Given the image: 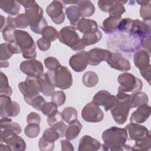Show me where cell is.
Wrapping results in <instances>:
<instances>
[{"instance_id":"cell-58","label":"cell","mask_w":151,"mask_h":151,"mask_svg":"<svg viewBox=\"0 0 151 151\" xmlns=\"http://www.w3.org/2000/svg\"><path fill=\"white\" fill-rule=\"evenodd\" d=\"M142 46L150 53V36L145 38L142 41Z\"/></svg>"},{"instance_id":"cell-4","label":"cell","mask_w":151,"mask_h":151,"mask_svg":"<svg viewBox=\"0 0 151 151\" xmlns=\"http://www.w3.org/2000/svg\"><path fill=\"white\" fill-rule=\"evenodd\" d=\"M25 14L30 22V28L35 34H41L47 26V22L43 17V9L36 2L34 5L25 9Z\"/></svg>"},{"instance_id":"cell-44","label":"cell","mask_w":151,"mask_h":151,"mask_svg":"<svg viewBox=\"0 0 151 151\" xmlns=\"http://www.w3.org/2000/svg\"><path fill=\"white\" fill-rule=\"evenodd\" d=\"M58 106L53 102H46L41 107V111L42 113L47 116V117H50L58 112L57 110Z\"/></svg>"},{"instance_id":"cell-56","label":"cell","mask_w":151,"mask_h":151,"mask_svg":"<svg viewBox=\"0 0 151 151\" xmlns=\"http://www.w3.org/2000/svg\"><path fill=\"white\" fill-rule=\"evenodd\" d=\"M61 150L63 151H73L74 150V147L73 145L70 142L69 140H62L61 141Z\"/></svg>"},{"instance_id":"cell-33","label":"cell","mask_w":151,"mask_h":151,"mask_svg":"<svg viewBox=\"0 0 151 151\" xmlns=\"http://www.w3.org/2000/svg\"><path fill=\"white\" fill-rule=\"evenodd\" d=\"M102 38V33L99 29L96 31L90 32L83 34L81 41L86 47L97 43Z\"/></svg>"},{"instance_id":"cell-3","label":"cell","mask_w":151,"mask_h":151,"mask_svg":"<svg viewBox=\"0 0 151 151\" xmlns=\"http://www.w3.org/2000/svg\"><path fill=\"white\" fill-rule=\"evenodd\" d=\"M14 34L15 41L19 46L23 57L29 60L34 59L37 57L36 45L30 34L21 29H16Z\"/></svg>"},{"instance_id":"cell-42","label":"cell","mask_w":151,"mask_h":151,"mask_svg":"<svg viewBox=\"0 0 151 151\" xmlns=\"http://www.w3.org/2000/svg\"><path fill=\"white\" fill-rule=\"evenodd\" d=\"M14 24L17 28L24 29L30 25L29 19L25 14H20L14 17Z\"/></svg>"},{"instance_id":"cell-8","label":"cell","mask_w":151,"mask_h":151,"mask_svg":"<svg viewBox=\"0 0 151 151\" xmlns=\"http://www.w3.org/2000/svg\"><path fill=\"white\" fill-rule=\"evenodd\" d=\"M52 71L55 87L61 90H66L72 86V75L67 67L61 65L57 70Z\"/></svg>"},{"instance_id":"cell-52","label":"cell","mask_w":151,"mask_h":151,"mask_svg":"<svg viewBox=\"0 0 151 151\" xmlns=\"http://www.w3.org/2000/svg\"><path fill=\"white\" fill-rule=\"evenodd\" d=\"M67 126H68L66 125V124H65L63 121H60L51 127L54 128L59 133L60 137H63L65 136V133L67 128Z\"/></svg>"},{"instance_id":"cell-53","label":"cell","mask_w":151,"mask_h":151,"mask_svg":"<svg viewBox=\"0 0 151 151\" xmlns=\"http://www.w3.org/2000/svg\"><path fill=\"white\" fill-rule=\"evenodd\" d=\"M47 120V123H48V125L50 127H52L55 124L57 123L58 122L63 120L62 115H61V113L60 111H58L54 115L50 116V117H48Z\"/></svg>"},{"instance_id":"cell-61","label":"cell","mask_w":151,"mask_h":151,"mask_svg":"<svg viewBox=\"0 0 151 151\" xmlns=\"http://www.w3.org/2000/svg\"><path fill=\"white\" fill-rule=\"evenodd\" d=\"M1 31L2 30V29L4 28V24H6V21H5V18L2 16V15H1Z\"/></svg>"},{"instance_id":"cell-26","label":"cell","mask_w":151,"mask_h":151,"mask_svg":"<svg viewBox=\"0 0 151 151\" xmlns=\"http://www.w3.org/2000/svg\"><path fill=\"white\" fill-rule=\"evenodd\" d=\"M6 24L1 31L4 40L8 42H15V31L17 28L14 24V18L8 16L6 19Z\"/></svg>"},{"instance_id":"cell-18","label":"cell","mask_w":151,"mask_h":151,"mask_svg":"<svg viewBox=\"0 0 151 151\" xmlns=\"http://www.w3.org/2000/svg\"><path fill=\"white\" fill-rule=\"evenodd\" d=\"M111 52L100 48H94L87 51L88 64L97 65L103 61H106L110 56Z\"/></svg>"},{"instance_id":"cell-47","label":"cell","mask_w":151,"mask_h":151,"mask_svg":"<svg viewBox=\"0 0 151 151\" xmlns=\"http://www.w3.org/2000/svg\"><path fill=\"white\" fill-rule=\"evenodd\" d=\"M51 101L56 104L58 106L63 105L66 100V96L63 91H57L51 95Z\"/></svg>"},{"instance_id":"cell-20","label":"cell","mask_w":151,"mask_h":151,"mask_svg":"<svg viewBox=\"0 0 151 151\" xmlns=\"http://www.w3.org/2000/svg\"><path fill=\"white\" fill-rule=\"evenodd\" d=\"M134 36L142 38V41L145 38L150 36V24L146 21H141L139 19L133 20L130 32Z\"/></svg>"},{"instance_id":"cell-5","label":"cell","mask_w":151,"mask_h":151,"mask_svg":"<svg viewBox=\"0 0 151 151\" xmlns=\"http://www.w3.org/2000/svg\"><path fill=\"white\" fill-rule=\"evenodd\" d=\"M76 28L72 26L64 27L59 32V41L63 44L69 47L74 51L83 50L86 46L76 31Z\"/></svg>"},{"instance_id":"cell-10","label":"cell","mask_w":151,"mask_h":151,"mask_svg":"<svg viewBox=\"0 0 151 151\" xmlns=\"http://www.w3.org/2000/svg\"><path fill=\"white\" fill-rule=\"evenodd\" d=\"M81 117L87 122L98 123L103 120L104 113L98 105L91 101L83 107L81 111Z\"/></svg>"},{"instance_id":"cell-34","label":"cell","mask_w":151,"mask_h":151,"mask_svg":"<svg viewBox=\"0 0 151 151\" xmlns=\"http://www.w3.org/2000/svg\"><path fill=\"white\" fill-rule=\"evenodd\" d=\"M130 95L131 108L137 107L142 104L148 103V96L144 92L139 91L134 94H131Z\"/></svg>"},{"instance_id":"cell-21","label":"cell","mask_w":151,"mask_h":151,"mask_svg":"<svg viewBox=\"0 0 151 151\" xmlns=\"http://www.w3.org/2000/svg\"><path fill=\"white\" fill-rule=\"evenodd\" d=\"M0 136L11 134H19L21 132V126L17 122H12L9 117L1 118Z\"/></svg>"},{"instance_id":"cell-54","label":"cell","mask_w":151,"mask_h":151,"mask_svg":"<svg viewBox=\"0 0 151 151\" xmlns=\"http://www.w3.org/2000/svg\"><path fill=\"white\" fill-rule=\"evenodd\" d=\"M113 1H99L97 5L101 11L104 12H108L110 6L113 5Z\"/></svg>"},{"instance_id":"cell-1","label":"cell","mask_w":151,"mask_h":151,"mask_svg":"<svg viewBox=\"0 0 151 151\" xmlns=\"http://www.w3.org/2000/svg\"><path fill=\"white\" fill-rule=\"evenodd\" d=\"M101 137L104 150H132L130 146L125 144L128 139L125 128L111 127L103 132Z\"/></svg>"},{"instance_id":"cell-35","label":"cell","mask_w":151,"mask_h":151,"mask_svg":"<svg viewBox=\"0 0 151 151\" xmlns=\"http://www.w3.org/2000/svg\"><path fill=\"white\" fill-rule=\"evenodd\" d=\"M140 5V16L144 21L150 22L151 18V5L150 1H136Z\"/></svg>"},{"instance_id":"cell-27","label":"cell","mask_w":151,"mask_h":151,"mask_svg":"<svg viewBox=\"0 0 151 151\" xmlns=\"http://www.w3.org/2000/svg\"><path fill=\"white\" fill-rule=\"evenodd\" d=\"M76 29H78L81 33L85 34L97 31L98 25L96 21L94 20L81 18L78 21Z\"/></svg>"},{"instance_id":"cell-25","label":"cell","mask_w":151,"mask_h":151,"mask_svg":"<svg viewBox=\"0 0 151 151\" xmlns=\"http://www.w3.org/2000/svg\"><path fill=\"white\" fill-rule=\"evenodd\" d=\"M0 52L1 61H6L9 59L13 54L21 53V51L15 41L13 42H5L1 44Z\"/></svg>"},{"instance_id":"cell-2","label":"cell","mask_w":151,"mask_h":151,"mask_svg":"<svg viewBox=\"0 0 151 151\" xmlns=\"http://www.w3.org/2000/svg\"><path fill=\"white\" fill-rule=\"evenodd\" d=\"M116 97V104L110 110V111L116 123L122 125L127 121L129 111L132 109L131 95L122 92H118Z\"/></svg>"},{"instance_id":"cell-43","label":"cell","mask_w":151,"mask_h":151,"mask_svg":"<svg viewBox=\"0 0 151 151\" xmlns=\"http://www.w3.org/2000/svg\"><path fill=\"white\" fill-rule=\"evenodd\" d=\"M40 127L38 124L29 123L25 127L24 133L25 135L29 138H35L40 133Z\"/></svg>"},{"instance_id":"cell-22","label":"cell","mask_w":151,"mask_h":151,"mask_svg":"<svg viewBox=\"0 0 151 151\" xmlns=\"http://www.w3.org/2000/svg\"><path fill=\"white\" fill-rule=\"evenodd\" d=\"M150 113V106L147 104H142L137 107V110L131 114L130 117V122L138 124L143 123L149 119Z\"/></svg>"},{"instance_id":"cell-60","label":"cell","mask_w":151,"mask_h":151,"mask_svg":"<svg viewBox=\"0 0 151 151\" xmlns=\"http://www.w3.org/2000/svg\"><path fill=\"white\" fill-rule=\"evenodd\" d=\"M0 150H8V151H11V149H9V147L5 145V143L3 144L2 143H1V145H0Z\"/></svg>"},{"instance_id":"cell-62","label":"cell","mask_w":151,"mask_h":151,"mask_svg":"<svg viewBox=\"0 0 151 151\" xmlns=\"http://www.w3.org/2000/svg\"><path fill=\"white\" fill-rule=\"evenodd\" d=\"M9 63L6 61H1V67H8Z\"/></svg>"},{"instance_id":"cell-19","label":"cell","mask_w":151,"mask_h":151,"mask_svg":"<svg viewBox=\"0 0 151 151\" xmlns=\"http://www.w3.org/2000/svg\"><path fill=\"white\" fill-rule=\"evenodd\" d=\"M69 64L76 72H82L88 64L87 51H82L72 55L69 60Z\"/></svg>"},{"instance_id":"cell-36","label":"cell","mask_w":151,"mask_h":151,"mask_svg":"<svg viewBox=\"0 0 151 151\" xmlns=\"http://www.w3.org/2000/svg\"><path fill=\"white\" fill-rule=\"evenodd\" d=\"M82 81L85 86L91 88L97 85L99 82V77L96 73L88 71L83 74Z\"/></svg>"},{"instance_id":"cell-14","label":"cell","mask_w":151,"mask_h":151,"mask_svg":"<svg viewBox=\"0 0 151 151\" xmlns=\"http://www.w3.org/2000/svg\"><path fill=\"white\" fill-rule=\"evenodd\" d=\"M125 129L127 132L129 140L139 141L150 134L145 126L138 123H130L125 126Z\"/></svg>"},{"instance_id":"cell-49","label":"cell","mask_w":151,"mask_h":151,"mask_svg":"<svg viewBox=\"0 0 151 151\" xmlns=\"http://www.w3.org/2000/svg\"><path fill=\"white\" fill-rule=\"evenodd\" d=\"M45 103H46V101L44 98L41 95L38 94L35 96L34 97H33L31 100L28 104L31 106L35 109L41 111V107H42V106Z\"/></svg>"},{"instance_id":"cell-23","label":"cell","mask_w":151,"mask_h":151,"mask_svg":"<svg viewBox=\"0 0 151 151\" xmlns=\"http://www.w3.org/2000/svg\"><path fill=\"white\" fill-rule=\"evenodd\" d=\"M101 146V143L90 136L84 135L79 141L78 151L98 150Z\"/></svg>"},{"instance_id":"cell-32","label":"cell","mask_w":151,"mask_h":151,"mask_svg":"<svg viewBox=\"0 0 151 151\" xmlns=\"http://www.w3.org/2000/svg\"><path fill=\"white\" fill-rule=\"evenodd\" d=\"M76 4L78 7L83 17H91L95 12V7L93 4L90 1H77Z\"/></svg>"},{"instance_id":"cell-16","label":"cell","mask_w":151,"mask_h":151,"mask_svg":"<svg viewBox=\"0 0 151 151\" xmlns=\"http://www.w3.org/2000/svg\"><path fill=\"white\" fill-rule=\"evenodd\" d=\"M106 62L111 68L120 71H129L131 68L129 61L118 52H111Z\"/></svg>"},{"instance_id":"cell-41","label":"cell","mask_w":151,"mask_h":151,"mask_svg":"<svg viewBox=\"0 0 151 151\" xmlns=\"http://www.w3.org/2000/svg\"><path fill=\"white\" fill-rule=\"evenodd\" d=\"M42 37L47 39L50 41H54L58 38L59 32L53 27L47 25L43 29L42 33Z\"/></svg>"},{"instance_id":"cell-51","label":"cell","mask_w":151,"mask_h":151,"mask_svg":"<svg viewBox=\"0 0 151 151\" xmlns=\"http://www.w3.org/2000/svg\"><path fill=\"white\" fill-rule=\"evenodd\" d=\"M37 44L41 51H46L48 50L51 47V41L41 37L37 41Z\"/></svg>"},{"instance_id":"cell-12","label":"cell","mask_w":151,"mask_h":151,"mask_svg":"<svg viewBox=\"0 0 151 151\" xmlns=\"http://www.w3.org/2000/svg\"><path fill=\"white\" fill-rule=\"evenodd\" d=\"M92 102L99 106H103L104 110L107 111L110 110L115 105L116 97L111 95L106 90H100L93 96Z\"/></svg>"},{"instance_id":"cell-48","label":"cell","mask_w":151,"mask_h":151,"mask_svg":"<svg viewBox=\"0 0 151 151\" xmlns=\"http://www.w3.org/2000/svg\"><path fill=\"white\" fill-rule=\"evenodd\" d=\"M133 20L131 18H123L120 21L117 29L123 32H129L132 27Z\"/></svg>"},{"instance_id":"cell-40","label":"cell","mask_w":151,"mask_h":151,"mask_svg":"<svg viewBox=\"0 0 151 151\" xmlns=\"http://www.w3.org/2000/svg\"><path fill=\"white\" fill-rule=\"evenodd\" d=\"M151 147V135L149 134L146 138L136 141L132 147V150H150Z\"/></svg>"},{"instance_id":"cell-50","label":"cell","mask_w":151,"mask_h":151,"mask_svg":"<svg viewBox=\"0 0 151 151\" xmlns=\"http://www.w3.org/2000/svg\"><path fill=\"white\" fill-rule=\"evenodd\" d=\"M38 146L40 150L51 151L54 148V143L49 142L44 140L42 137H41L38 142Z\"/></svg>"},{"instance_id":"cell-28","label":"cell","mask_w":151,"mask_h":151,"mask_svg":"<svg viewBox=\"0 0 151 151\" xmlns=\"http://www.w3.org/2000/svg\"><path fill=\"white\" fill-rule=\"evenodd\" d=\"M21 4L18 1L12 0H1L0 1V8L5 12L10 15H17L21 8Z\"/></svg>"},{"instance_id":"cell-38","label":"cell","mask_w":151,"mask_h":151,"mask_svg":"<svg viewBox=\"0 0 151 151\" xmlns=\"http://www.w3.org/2000/svg\"><path fill=\"white\" fill-rule=\"evenodd\" d=\"M12 93V90L9 86L8 78L3 72H1L0 76V96L10 97Z\"/></svg>"},{"instance_id":"cell-13","label":"cell","mask_w":151,"mask_h":151,"mask_svg":"<svg viewBox=\"0 0 151 151\" xmlns=\"http://www.w3.org/2000/svg\"><path fill=\"white\" fill-rule=\"evenodd\" d=\"M63 8V2L59 1H53L46 8V12L54 23L59 25L64 22L65 14Z\"/></svg>"},{"instance_id":"cell-46","label":"cell","mask_w":151,"mask_h":151,"mask_svg":"<svg viewBox=\"0 0 151 151\" xmlns=\"http://www.w3.org/2000/svg\"><path fill=\"white\" fill-rule=\"evenodd\" d=\"M44 64L49 71H55L61 66L58 60L53 57H48L45 58Z\"/></svg>"},{"instance_id":"cell-39","label":"cell","mask_w":151,"mask_h":151,"mask_svg":"<svg viewBox=\"0 0 151 151\" xmlns=\"http://www.w3.org/2000/svg\"><path fill=\"white\" fill-rule=\"evenodd\" d=\"M63 120L68 124L71 122L77 119L78 113L77 110L73 107H67L61 112Z\"/></svg>"},{"instance_id":"cell-37","label":"cell","mask_w":151,"mask_h":151,"mask_svg":"<svg viewBox=\"0 0 151 151\" xmlns=\"http://www.w3.org/2000/svg\"><path fill=\"white\" fill-rule=\"evenodd\" d=\"M126 2V1H114L113 5L110 6L108 12L110 16L113 17H121L122 15L126 12V9L123 5V3Z\"/></svg>"},{"instance_id":"cell-7","label":"cell","mask_w":151,"mask_h":151,"mask_svg":"<svg viewBox=\"0 0 151 151\" xmlns=\"http://www.w3.org/2000/svg\"><path fill=\"white\" fill-rule=\"evenodd\" d=\"M18 87L23 94L24 100L27 103H29L31 100L41 92L40 86L38 78L27 76L24 81L18 84Z\"/></svg>"},{"instance_id":"cell-55","label":"cell","mask_w":151,"mask_h":151,"mask_svg":"<svg viewBox=\"0 0 151 151\" xmlns=\"http://www.w3.org/2000/svg\"><path fill=\"white\" fill-rule=\"evenodd\" d=\"M27 122L28 124L35 123L40 124L41 122V117L38 113L35 112H31L27 116Z\"/></svg>"},{"instance_id":"cell-57","label":"cell","mask_w":151,"mask_h":151,"mask_svg":"<svg viewBox=\"0 0 151 151\" xmlns=\"http://www.w3.org/2000/svg\"><path fill=\"white\" fill-rule=\"evenodd\" d=\"M142 76L148 82L149 84H150V67L143 70H140Z\"/></svg>"},{"instance_id":"cell-11","label":"cell","mask_w":151,"mask_h":151,"mask_svg":"<svg viewBox=\"0 0 151 151\" xmlns=\"http://www.w3.org/2000/svg\"><path fill=\"white\" fill-rule=\"evenodd\" d=\"M21 71L28 77L38 78L44 74V67L39 60L30 59L23 61L19 65Z\"/></svg>"},{"instance_id":"cell-45","label":"cell","mask_w":151,"mask_h":151,"mask_svg":"<svg viewBox=\"0 0 151 151\" xmlns=\"http://www.w3.org/2000/svg\"><path fill=\"white\" fill-rule=\"evenodd\" d=\"M42 137L44 140L49 142L54 143L55 140H57V139H59V137H60V135L56 130H55L52 127H51L47 129L44 132Z\"/></svg>"},{"instance_id":"cell-29","label":"cell","mask_w":151,"mask_h":151,"mask_svg":"<svg viewBox=\"0 0 151 151\" xmlns=\"http://www.w3.org/2000/svg\"><path fill=\"white\" fill-rule=\"evenodd\" d=\"M65 14L70 24L76 28L78 21L82 17L78 7L77 5L68 6L65 9Z\"/></svg>"},{"instance_id":"cell-31","label":"cell","mask_w":151,"mask_h":151,"mask_svg":"<svg viewBox=\"0 0 151 151\" xmlns=\"http://www.w3.org/2000/svg\"><path fill=\"white\" fill-rule=\"evenodd\" d=\"M122 17H109L106 18L103 22L101 28L103 31L106 34H110L113 32L119 25Z\"/></svg>"},{"instance_id":"cell-6","label":"cell","mask_w":151,"mask_h":151,"mask_svg":"<svg viewBox=\"0 0 151 151\" xmlns=\"http://www.w3.org/2000/svg\"><path fill=\"white\" fill-rule=\"evenodd\" d=\"M117 81L120 84L118 92L131 94L140 91L143 87L142 81L130 73L120 74L118 76Z\"/></svg>"},{"instance_id":"cell-30","label":"cell","mask_w":151,"mask_h":151,"mask_svg":"<svg viewBox=\"0 0 151 151\" xmlns=\"http://www.w3.org/2000/svg\"><path fill=\"white\" fill-rule=\"evenodd\" d=\"M82 127V124L77 119L71 122L65 130V137L69 140L74 139L80 133Z\"/></svg>"},{"instance_id":"cell-15","label":"cell","mask_w":151,"mask_h":151,"mask_svg":"<svg viewBox=\"0 0 151 151\" xmlns=\"http://www.w3.org/2000/svg\"><path fill=\"white\" fill-rule=\"evenodd\" d=\"M1 143L6 145L11 151H23L26 149L24 140L18 134H11L0 136Z\"/></svg>"},{"instance_id":"cell-24","label":"cell","mask_w":151,"mask_h":151,"mask_svg":"<svg viewBox=\"0 0 151 151\" xmlns=\"http://www.w3.org/2000/svg\"><path fill=\"white\" fill-rule=\"evenodd\" d=\"M133 61L135 66L140 70H145L151 66L150 53L145 50L137 51L133 55Z\"/></svg>"},{"instance_id":"cell-9","label":"cell","mask_w":151,"mask_h":151,"mask_svg":"<svg viewBox=\"0 0 151 151\" xmlns=\"http://www.w3.org/2000/svg\"><path fill=\"white\" fill-rule=\"evenodd\" d=\"M20 106L10 97L0 96V116L1 117H14L19 114Z\"/></svg>"},{"instance_id":"cell-17","label":"cell","mask_w":151,"mask_h":151,"mask_svg":"<svg viewBox=\"0 0 151 151\" xmlns=\"http://www.w3.org/2000/svg\"><path fill=\"white\" fill-rule=\"evenodd\" d=\"M41 93L46 96H51L55 91L53 81V71H48L38 78Z\"/></svg>"},{"instance_id":"cell-59","label":"cell","mask_w":151,"mask_h":151,"mask_svg":"<svg viewBox=\"0 0 151 151\" xmlns=\"http://www.w3.org/2000/svg\"><path fill=\"white\" fill-rule=\"evenodd\" d=\"M18 2L22 5L25 9L32 6L36 3L35 1H19Z\"/></svg>"}]
</instances>
